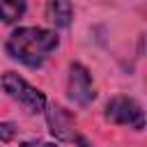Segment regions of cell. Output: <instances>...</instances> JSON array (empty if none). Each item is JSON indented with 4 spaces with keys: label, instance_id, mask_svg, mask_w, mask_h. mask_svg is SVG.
<instances>
[{
    "label": "cell",
    "instance_id": "cell-1",
    "mask_svg": "<svg viewBox=\"0 0 147 147\" xmlns=\"http://www.w3.org/2000/svg\"><path fill=\"white\" fill-rule=\"evenodd\" d=\"M55 48L57 34L44 28H18L7 39V53L28 67H39Z\"/></svg>",
    "mask_w": 147,
    "mask_h": 147
},
{
    "label": "cell",
    "instance_id": "cell-2",
    "mask_svg": "<svg viewBox=\"0 0 147 147\" xmlns=\"http://www.w3.org/2000/svg\"><path fill=\"white\" fill-rule=\"evenodd\" d=\"M2 90L14 99V101H18L28 113H41L44 108H46V96H44V92H39L37 87H32L28 80H23L18 74H14V71H9V74H5L2 76Z\"/></svg>",
    "mask_w": 147,
    "mask_h": 147
},
{
    "label": "cell",
    "instance_id": "cell-3",
    "mask_svg": "<svg viewBox=\"0 0 147 147\" xmlns=\"http://www.w3.org/2000/svg\"><path fill=\"white\" fill-rule=\"evenodd\" d=\"M106 117L115 124H124V126H133V129H142L145 126V115H142V106L131 99V96H113L106 106Z\"/></svg>",
    "mask_w": 147,
    "mask_h": 147
},
{
    "label": "cell",
    "instance_id": "cell-4",
    "mask_svg": "<svg viewBox=\"0 0 147 147\" xmlns=\"http://www.w3.org/2000/svg\"><path fill=\"white\" fill-rule=\"evenodd\" d=\"M67 92H69L71 101H76V103H80V106H87V103L94 101V96H96L90 71H87L83 64H78V62H74V64L69 67Z\"/></svg>",
    "mask_w": 147,
    "mask_h": 147
},
{
    "label": "cell",
    "instance_id": "cell-5",
    "mask_svg": "<svg viewBox=\"0 0 147 147\" xmlns=\"http://www.w3.org/2000/svg\"><path fill=\"white\" fill-rule=\"evenodd\" d=\"M46 117H48V126H51V133L60 140H78V133H76V119L69 110H64L62 106L57 103H51L48 110H46Z\"/></svg>",
    "mask_w": 147,
    "mask_h": 147
},
{
    "label": "cell",
    "instance_id": "cell-6",
    "mask_svg": "<svg viewBox=\"0 0 147 147\" xmlns=\"http://www.w3.org/2000/svg\"><path fill=\"white\" fill-rule=\"evenodd\" d=\"M46 18L55 25V28H69L71 18H74V7L69 0H51L46 5Z\"/></svg>",
    "mask_w": 147,
    "mask_h": 147
},
{
    "label": "cell",
    "instance_id": "cell-7",
    "mask_svg": "<svg viewBox=\"0 0 147 147\" xmlns=\"http://www.w3.org/2000/svg\"><path fill=\"white\" fill-rule=\"evenodd\" d=\"M25 11V0H0V21L2 23H14L23 16Z\"/></svg>",
    "mask_w": 147,
    "mask_h": 147
},
{
    "label": "cell",
    "instance_id": "cell-8",
    "mask_svg": "<svg viewBox=\"0 0 147 147\" xmlns=\"http://www.w3.org/2000/svg\"><path fill=\"white\" fill-rule=\"evenodd\" d=\"M14 136H16V126L0 122V142H9V140H14Z\"/></svg>",
    "mask_w": 147,
    "mask_h": 147
},
{
    "label": "cell",
    "instance_id": "cell-9",
    "mask_svg": "<svg viewBox=\"0 0 147 147\" xmlns=\"http://www.w3.org/2000/svg\"><path fill=\"white\" fill-rule=\"evenodd\" d=\"M21 147H57V145H53V142H41V140H37V142H23Z\"/></svg>",
    "mask_w": 147,
    "mask_h": 147
}]
</instances>
